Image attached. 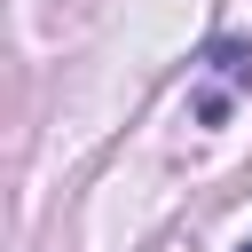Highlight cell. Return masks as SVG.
I'll return each mask as SVG.
<instances>
[{"label": "cell", "mask_w": 252, "mask_h": 252, "mask_svg": "<svg viewBox=\"0 0 252 252\" xmlns=\"http://www.w3.org/2000/svg\"><path fill=\"white\" fill-rule=\"evenodd\" d=\"M213 71H220V94L252 87V47H244V39H220V47H213Z\"/></svg>", "instance_id": "6da1fadb"}, {"label": "cell", "mask_w": 252, "mask_h": 252, "mask_svg": "<svg viewBox=\"0 0 252 252\" xmlns=\"http://www.w3.org/2000/svg\"><path fill=\"white\" fill-rule=\"evenodd\" d=\"M244 252H252V236H244Z\"/></svg>", "instance_id": "7a4b0ae2"}]
</instances>
